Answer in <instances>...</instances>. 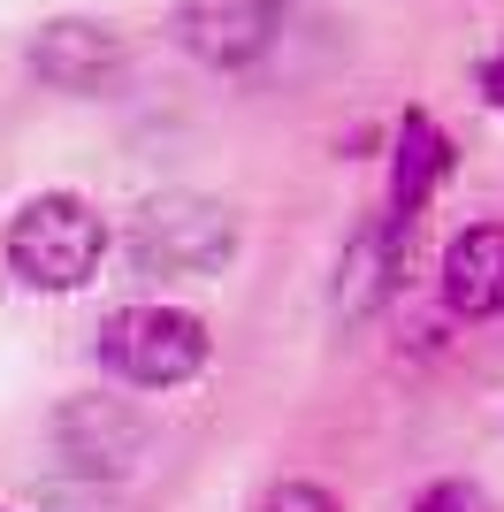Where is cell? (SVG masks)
<instances>
[{"mask_svg":"<svg viewBox=\"0 0 504 512\" xmlns=\"http://www.w3.org/2000/svg\"><path fill=\"white\" fill-rule=\"evenodd\" d=\"M260 512H344L321 482H275L268 497H260Z\"/></svg>","mask_w":504,"mask_h":512,"instance_id":"obj_10","label":"cell"},{"mask_svg":"<svg viewBox=\"0 0 504 512\" xmlns=\"http://www.w3.org/2000/svg\"><path fill=\"white\" fill-rule=\"evenodd\" d=\"M398 214H382V222H367V230L344 245V268H336V306L344 314H367V306L390 291V276H398Z\"/></svg>","mask_w":504,"mask_h":512,"instance_id":"obj_9","label":"cell"},{"mask_svg":"<svg viewBox=\"0 0 504 512\" xmlns=\"http://www.w3.org/2000/svg\"><path fill=\"white\" fill-rule=\"evenodd\" d=\"M123 62H130V46L107 16H46L23 39V69L54 92H100L123 77Z\"/></svg>","mask_w":504,"mask_h":512,"instance_id":"obj_5","label":"cell"},{"mask_svg":"<svg viewBox=\"0 0 504 512\" xmlns=\"http://www.w3.org/2000/svg\"><path fill=\"white\" fill-rule=\"evenodd\" d=\"M413 512H482V490H466V482H436V490H420Z\"/></svg>","mask_w":504,"mask_h":512,"instance_id":"obj_11","label":"cell"},{"mask_svg":"<svg viewBox=\"0 0 504 512\" xmlns=\"http://www.w3.org/2000/svg\"><path fill=\"white\" fill-rule=\"evenodd\" d=\"M482 100L504 107V54H489V62H482Z\"/></svg>","mask_w":504,"mask_h":512,"instance_id":"obj_12","label":"cell"},{"mask_svg":"<svg viewBox=\"0 0 504 512\" xmlns=\"http://www.w3.org/2000/svg\"><path fill=\"white\" fill-rule=\"evenodd\" d=\"M0 253H8V276H16L23 291H84V283L100 276L107 222H100V207L77 199V192H39V199H23V207L8 214Z\"/></svg>","mask_w":504,"mask_h":512,"instance_id":"obj_1","label":"cell"},{"mask_svg":"<svg viewBox=\"0 0 504 512\" xmlns=\"http://www.w3.org/2000/svg\"><path fill=\"white\" fill-rule=\"evenodd\" d=\"M207 321L184 306H123L100 321V367H115L138 390H176L207 367Z\"/></svg>","mask_w":504,"mask_h":512,"instance_id":"obj_2","label":"cell"},{"mask_svg":"<svg viewBox=\"0 0 504 512\" xmlns=\"http://www.w3.org/2000/svg\"><path fill=\"white\" fill-rule=\"evenodd\" d=\"M168 39L207 69H252L283 39V0H176Z\"/></svg>","mask_w":504,"mask_h":512,"instance_id":"obj_4","label":"cell"},{"mask_svg":"<svg viewBox=\"0 0 504 512\" xmlns=\"http://www.w3.org/2000/svg\"><path fill=\"white\" fill-rule=\"evenodd\" d=\"M0 512H8V505H0Z\"/></svg>","mask_w":504,"mask_h":512,"instance_id":"obj_13","label":"cell"},{"mask_svg":"<svg viewBox=\"0 0 504 512\" xmlns=\"http://www.w3.org/2000/svg\"><path fill=\"white\" fill-rule=\"evenodd\" d=\"M443 306L466 321L504 314V222H474L443 253Z\"/></svg>","mask_w":504,"mask_h":512,"instance_id":"obj_7","label":"cell"},{"mask_svg":"<svg viewBox=\"0 0 504 512\" xmlns=\"http://www.w3.org/2000/svg\"><path fill=\"white\" fill-rule=\"evenodd\" d=\"M443 176H451V138H443V123L436 115H405L398 146H390V214L413 222Z\"/></svg>","mask_w":504,"mask_h":512,"instance_id":"obj_8","label":"cell"},{"mask_svg":"<svg viewBox=\"0 0 504 512\" xmlns=\"http://www.w3.org/2000/svg\"><path fill=\"white\" fill-rule=\"evenodd\" d=\"M54 436H62V459L77 474H130L138 459H146V421L138 413H123L115 398H84V406H69L62 421H54Z\"/></svg>","mask_w":504,"mask_h":512,"instance_id":"obj_6","label":"cell"},{"mask_svg":"<svg viewBox=\"0 0 504 512\" xmlns=\"http://www.w3.org/2000/svg\"><path fill=\"white\" fill-rule=\"evenodd\" d=\"M230 253H237V222L230 207H207V199H153L130 230V260L146 276H214Z\"/></svg>","mask_w":504,"mask_h":512,"instance_id":"obj_3","label":"cell"}]
</instances>
